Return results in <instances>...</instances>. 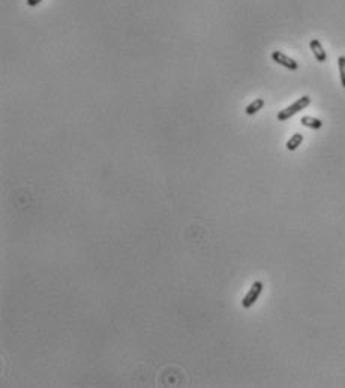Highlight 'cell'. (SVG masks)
<instances>
[{
  "instance_id": "1",
  "label": "cell",
  "mask_w": 345,
  "mask_h": 388,
  "mask_svg": "<svg viewBox=\"0 0 345 388\" xmlns=\"http://www.w3.org/2000/svg\"><path fill=\"white\" fill-rule=\"evenodd\" d=\"M309 104H311V98L309 96H302V98H299L293 105H290V106H287L285 109H281L279 111V113H278V120L279 122L288 120L290 117H293L294 114H297V113H300L302 109H305Z\"/></svg>"
},
{
  "instance_id": "2",
  "label": "cell",
  "mask_w": 345,
  "mask_h": 388,
  "mask_svg": "<svg viewBox=\"0 0 345 388\" xmlns=\"http://www.w3.org/2000/svg\"><path fill=\"white\" fill-rule=\"evenodd\" d=\"M263 288H264V285H263V282H261V281H257V282H254V283H252V286H251V289L248 291V294L245 295V299L242 300V307H243V309H249V307H252V306L255 304V301L258 300V297L261 295V292H263Z\"/></svg>"
},
{
  "instance_id": "3",
  "label": "cell",
  "mask_w": 345,
  "mask_h": 388,
  "mask_svg": "<svg viewBox=\"0 0 345 388\" xmlns=\"http://www.w3.org/2000/svg\"><path fill=\"white\" fill-rule=\"evenodd\" d=\"M272 59L278 65H281V66H284L287 69H290V71H297L299 69V63L296 60H293L291 57H288V55H285L284 53H281V51H273L272 53Z\"/></svg>"
},
{
  "instance_id": "4",
  "label": "cell",
  "mask_w": 345,
  "mask_h": 388,
  "mask_svg": "<svg viewBox=\"0 0 345 388\" xmlns=\"http://www.w3.org/2000/svg\"><path fill=\"white\" fill-rule=\"evenodd\" d=\"M309 47H311V50H312V53H314V55H315V59H317V62H326L327 60V54H326V51L323 50V47H321V42L318 41V39H312L311 42H309Z\"/></svg>"
},
{
  "instance_id": "5",
  "label": "cell",
  "mask_w": 345,
  "mask_h": 388,
  "mask_svg": "<svg viewBox=\"0 0 345 388\" xmlns=\"http://www.w3.org/2000/svg\"><path fill=\"white\" fill-rule=\"evenodd\" d=\"M263 106H264V99H261V98H257L255 101H252L251 104H249V105L246 106L245 113H246L248 116H254V114H257V113H258V111H260Z\"/></svg>"
},
{
  "instance_id": "6",
  "label": "cell",
  "mask_w": 345,
  "mask_h": 388,
  "mask_svg": "<svg viewBox=\"0 0 345 388\" xmlns=\"http://www.w3.org/2000/svg\"><path fill=\"white\" fill-rule=\"evenodd\" d=\"M300 123L306 127H311V129H320L323 126V122L320 119H315V117H309V116H305L302 117Z\"/></svg>"
},
{
  "instance_id": "7",
  "label": "cell",
  "mask_w": 345,
  "mask_h": 388,
  "mask_svg": "<svg viewBox=\"0 0 345 388\" xmlns=\"http://www.w3.org/2000/svg\"><path fill=\"white\" fill-rule=\"evenodd\" d=\"M302 142H303V135L302 134H293V137L287 141V149H288L290 152H294Z\"/></svg>"
},
{
  "instance_id": "8",
  "label": "cell",
  "mask_w": 345,
  "mask_h": 388,
  "mask_svg": "<svg viewBox=\"0 0 345 388\" xmlns=\"http://www.w3.org/2000/svg\"><path fill=\"white\" fill-rule=\"evenodd\" d=\"M338 68H339V75H341V84L345 88V55H341L338 59Z\"/></svg>"
},
{
  "instance_id": "9",
  "label": "cell",
  "mask_w": 345,
  "mask_h": 388,
  "mask_svg": "<svg viewBox=\"0 0 345 388\" xmlns=\"http://www.w3.org/2000/svg\"><path fill=\"white\" fill-rule=\"evenodd\" d=\"M42 2V0H27V5L29 6H36V5H39Z\"/></svg>"
}]
</instances>
